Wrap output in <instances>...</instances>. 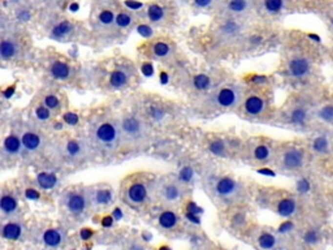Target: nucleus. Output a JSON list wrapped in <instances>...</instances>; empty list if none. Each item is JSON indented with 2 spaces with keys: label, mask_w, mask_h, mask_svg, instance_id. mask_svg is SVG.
Wrapping results in <instances>:
<instances>
[{
  "label": "nucleus",
  "mask_w": 333,
  "mask_h": 250,
  "mask_svg": "<svg viewBox=\"0 0 333 250\" xmlns=\"http://www.w3.org/2000/svg\"><path fill=\"white\" fill-rule=\"evenodd\" d=\"M120 129L117 128V125H115L113 123H103L95 129V133H94V140H95V144L99 146L103 150H113L116 147L119 141H120Z\"/></svg>",
  "instance_id": "1"
},
{
  "label": "nucleus",
  "mask_w": 333,
  "mask_h": 250,
  "mask_svg": "<svg viewBox=\"0 0 333 250\" xmlns=\"http://www.w3.org/2000/svg\"><path fill=\"white\" fill-rule=\"evenodd\" d=\"M146 125L137 116H126L121 120L120 133L128 141H138L146 136Z\"/></svg>",
  "instance_id": "2"
},
{
  "label": "nucleus",
  "mask_w": 333,
  "mask_h": 250,
  "mask_svg": "<svg viewBox=\"0 0 333 250\" xmlns=\"http://www.w3.org/2000/svg\"><path fill=\"white\" fill-rule=\"evenodd\" d=\"M240 184L236 180L229 177V176H223L215 181L213 184V191L216 197L221 199H232L240 193Z\"/></svg>",
  "instance_id": "3"
},
{
  "label": "nucleus",
  "mask_w": 333,
  "mask_h": 250,
  "mask_svg": "<svg viewBox=\"0 0 333 250\" xmlns=\"http://www.w3.org/2000/svg\"><path fill=\"white\" fill-rule=\"evenodd\" d=\"M305 166V152L298 147H291L281 155V167L287 171H299Z\"/></svg>",
  "instance_id": "4"
},
{
  "label": "nucleus",
  "mask_w": 333,
  "mask_h": 250,
  "mask_svg": "<svg viewBox=\"0 0 333 250\" xmlns=\"http://www.w3.org/2000/svg\"><path fill=\"white\" fill-rule=\"evenodd\" d=\"M241 95V90L233 86H227L215 94V103L223 108H233L240 103Z\"/></svg>",
  "instance_id": "5"
},
{
  "label": "nucleus",
  "mask_w": 333,
  "mask_h": 250,
  "mask_svg": "<svg viewBox=\"0 0 333 250\" xmlns=\"http://www.w3.org/2000/svg\"><path fill=\"white\" fill-rule=\"evenodd\" d=\"M89 198L80 191H69L64 198V205L69 212L74 215H82L87 208Z\"/></svg>",
  "instance_id": "6"
},
{
  "label": "nucleus",
  "mask_w": 333,
  "mask_h": 250,
  "mask_svg": "<svg viewBox=\"0 0 333 250\" xmlns=\"http://www.w3.org/2000/svg\"><path fill=\"white\" fill-rule=\"evenodd\" d=\"M311 72L310 59L305 56H294L288 62V73L294 78H303Z\"/></svg>",
  "instance_id": "7"
},
{
  "label": "nucleus",
  "mask_w": 333,
  "mask_h": 250,
  "mask_svg": "<svg viewBox=\"0 0 333 250\" xmlns=\"http://www.w3.org/2000/svg\"><path fill=\"white\" fill-rule=\"evenodd\" d=\"M148 195L147 187L144 183H134L126 190V199L132 205H140L146 201Z\"/></svg>",
  "instance_id": "8"
},
{
  "label": "nucleus",
  "mask_w": 333,
  "mask_h": 250,
  "mask_svg": "<svg viewBox=\"0 0 333 250\" xmlns=\"http://www.w3.org/2000/svg\"><path fill=\"white\" fill-rule=\"evenodd\" d=\"M245 112L250 116H259L266 109V101L259 95H249L244 103Z\"/></svg>",
  "instance_id": "9"
},
{
  "label": "nucleus",
  "mask_w": 333,
  "mask_h": 250,
  "mask_svg": "<svg viewBox=\"0 0 333 250\" xmlns=\"http://www.w3.org/2000/svg\"><path fill=\"white\" fill-rule=\"evenodd\" d=\"M160 197L166 203H177L182 198L181 187L176 183L164 184L160 189Z\"/></svg>",
  "instance_id": "10"
},
{
  "label": "nucleus",
  "mask_w": 333,
  "mask_h": 250,
  "mask_svg": "<svg viewBox=\"0 0 333 250\" xmlns=\"http://www.w3.org/2000/svg\"><path fill=\"white\" fill-rule=\"evenodd\" d=\"M65 230L62 229V228H51L43 233L42 240L44 245L48 246V248H59L62 242L65 241Z\"/></svg>",
  "instance_id": "11"
},
{
  "label": "nucleus",
  "mask_w": 333,
  "mask_h": 250,
  "mask_svg": "<svg viewBox=\"0 0 333 250\" xmlns=\"http://www.w3.org/2000/svg\"><path fill=\"white\" fill-rule=\"evenodd\" d=\"M113 194L109 188H98L93 191L90 201L94 206H108L112 202Z\"/></svg>",
  "instance_id": "12"
},
{
  "label": "nucleus",
  "mask_w": 333,
  "mask_h": 250,
  "mask_svg": "<svg viewBox=\"0 0 333 250\" xmlns=\"http://www.w3.org/2000/svg\"><path fill=\"white\" fill-rule=\"evenodd\" d=\"M276 211L280 216H284V218H291L293 215L297 212V202H295L294 198H284L281 201H279L277 206H276Z\"/></svg>",
  "instance_id": "13"
},
{
  "label": "nucleus",
  "mask_w": 333,
  "mask_h": 250,
  "mask_svg": "<svg viewBox=\"0 0 333 250\" xmlns=\"http://www.w3.org/2000/svg\"><path fill=\"white\" fill-rule=\"evenodd\" d=\"M22 226L17 222H11L4 224L1 227V236L7 240H12V241H16L19 240L21 236H22Z\"/></svg>",
  "instance_id": "14"
},
{
  "label": "nucleus",
  "mask_w": 333,
  "mask_h": 250,
  "mask_svg": "<svg viewBox=\"0 0 333 250\" xmlns=\"http://www.w3.org/2000/svg\"><path fill=\"white\" fill-rule=\"evenodd\" d=\"M288 120L294 126H303L309 120V111L305 107H294L288 115Z\"/></svg>",
  "instance_id": "15"
},
{
  "label": "nucleus",
  "mask_w": 333,
  "mask_h": 250,
  "mask_svg": "<svg viewBox=\"0 0 333 250\" xmlns=\"http://www.w3.org/2000/svg\"><path fill=\"white\" fill-rule=\"evenodd\" d=\"M19 54V44L12 39H3L0 42V59L9 60Z\"/></svg>",
  "instance_id": "16"
},
{
  "label": "nucleus",
  "mask_w": 333,
  "mask_h": 250,
  "mask_svg": "<svg viewBox=\"0 0 333 250\" xmlns=\"http://www.w3.org/2000/svg\"><path fill=\"white\" fill-rule=\"evenodd\" d=\"M129 77H130V73H129L128 70L123 69V68L113 70L112 73H111V77H109V85L113 89H121V87L126 86Z\"/></svg>",
  "instance_id": "17"
},
{
  "label": "nucleus",
  "mask_w": 333,
  "mask_h": 250,
  "mask_svg": "<svg viewBox=\"0 0 333 250\" xmlns=\"http://www.w3.org/2000/svg\"><path fill=\"white\" fill-rule=\"evenodd\" d=\"M22 147H25L27 151H37L42 146V140L41 137L34 132H25L21 138Z\"/></svg>",
  "instance_id": "18"
},
{
  "label": "nucleus",
  "mask_w": 333,
  "mask_h": 250,
  "mask_svg": "<svg viewBox=\"0 0 333 250\" xmlns=\"http://www.w3.org/2000/svg\"><path fill=\"white\" fill-rule=\"evenodd\" d=\"M65 155L70 159H78L85 155V145L82 141L72 140L65 145Z\"/></svg>",
  "instance_id": "19"
},
{
  "label": "nucleus",
  "mask_w": 333,
  "mask_h": 250,
  "mask_svg": "<svg viewBox=\"0 0 333 250\" xmlns=\"http://www.w3.org/2000/svg\"><path fill=\"white\" fill-rule=\"evenodd\" d=\"M3 148L4 151L9 154V155H17L21 152V148H22V142L20 140L19 137L16 134H11L8 136L3 142Z\"/></svg>",
  "instance_id": "20"
},
{
  "label": "nucleus",
  "mask_w": 333,
  "mask_h": 250,
  "mask_svg": "<svg viewBox=\"0 0 333 250\" xmlns=\"http://www.w3.org/2000/svg\"><path fill=\"white\" fill-rule=\"evenodd\" d=\"M37 184L41 189H44V190H50V189H54L58 184V177L54 173H50V172H42L37 176Z\"/></svg>",
  "instance_id": "21"
},
{
  "label": "nucleus",
  "mask_w": 333,
  "mask_h": 250,
  "mask_svg": "<svg viewBox=\"0 0 333 250\" xmlns=\"http://www.w3.org/2000/svg\"><path fill=\"white\" fill-rule=\"evenodd\" d=\"M19 207L17 199L11 194H3L0 197V211L4 214H13Z\"/></svg>",
  "instance_id": "22"
},
{
  "label": "nucleus",
  "mask_w": 333,
  "mask_h": 250,
  "mask_svg": "<svg viewBox=\"0 0 333 250\" xmlns=\"http://www.w3.org/2000/svg\"><path fill=\"white\" fill-rule=\"evenodd\" d=\"M178 223V216L176 215V212L173 211H164L162 212L159 216V224L162 228L164 229H172L174 227L177 226Z\"/></svg>",
  "instance_id": "23"
},
{
  "label": "nucleus",
  "mask_w": 333,
  "mask_h": 250,
  "mask_svg": "<svg viewBox=\"0 0 333 250\" xmlns=\"http://www.w3.org/2000/svg\"><path fill=\"white\" fill-rule=\"evenodd\" d=\"M51 74L58 80H66L70 76V68L64 62H55L51 65Z\"/></svg>",
  "instance_id": "24"
},
{
  "label": "nucleus",
  "mask_w": 333,
  "mask_h": 250,
  "mask_svg": "<svg viewBox=\"0 0 333 250\" xmlns=\"http://www.w3.org/2000/svg\"><path fill=\"white\" fill-rule=\"evenodd\" d=\"M256 242H258V245H259L260 249L272 250L276 246L277 238H276L275 234L270 233V232H262V233L258 236Z\"/></svg>",
  "instance_id": "25"
},
{
  "label": "nucleus",
  "mask_w": 333,
  "mask_h": 250,
  "mask_svg": "<svg viewBox=\"0 0 333 250\" xmlns=\"http://www.w3.org/2000/svg\"><path fill=\"white\" fill-rule=\"evenodd\" d=\"M72 30H73V26H72V23L69 21H62L52 29L51 37L54 39H62L65 38L68 34H70Z\"/></svg>",
  "instance_id": "26"
},
{
  "label": "nucleus",
  "mask_w": 333,
  "mask_h": 250,
  "mask_svg": "<svg viewBox=\"0 0 333 250\" xmlns=\"http://www.w3.org/2000/svg\"><path fill=\"white\" fill-rule=\"evenodd\" d=\"M241 33V25L237 22L236 20H227L223 26H221V34H224L225 37H236Z\"/></svg>",
  "instance_id": "27"
},
{
  "label": "nucleus",
  "mask_w": 333,
  "mask_h": 250,
  "mask_svg": "<svg viewBox=\"0 0 333 250\" xmlns=\"http://www.w3.org/2000/svg\"><path fill=\"white\" fill-rule=\"evenodd\" d=\"M311 147L314 150L316 154H327L328 150H330V142H328V138L326 136H319L316 137L314 141H312V145Z\"/></svg>",
  "instance_id": "28"
},
{
  "label": "nucleus",
  "mask_w": 333,
  "mask_h": 250,
  "mask_svg": "<svg viewBox=\"0 0 333 250\" xmlns=\"http://www.w3.org/2000/svg\"><path fill=\"white\" fill-rule=\"evenodd\" d=\"M271 148L268 147V145L260 144L258 146H255L254 151H252V155H254V159L259 160V162H266L271 158Z\"/></svg>",
  "instance_id": "29"
},
{
  "label": "nucleus",
  "mask_w": 333,
  "mask_h": 250,
  "mask_svg": "<svg viewBox=\"0 0 333 250\" xmlns=\"http://www.w3.org/2000/svg\"><path fill=\"white\" fill-rule=\"evenodd\" d=\"M249 8H250L249 0H230L228 3L229 11L232 12V13H237V15L248 12Z\"/></svg>",
  "instance_id": "30"
},
{
  "label": "nucleus",
  "mask_w": 333,
  "mask_h": 250,
  "mask_svg": "<svg viewBox=\"0 0 333 250\" xmlns=\"http://www.w3.org/2000/svg\"><path fill=\"white\" fill-rule=\"evenodd\" d=\"M284 7H285V0H264V9L271 15L280 13Z\"/></svg>",
  "instance_id": "31"
},
{
  "label": "nucleus",
  "mask_w": 333,
  "mask_h": 250,
  "mask_svg": "<svg viewBox=\"0 0 333 250\" xmlns=\"http://www.w3.org/2000/svg\"><path fill=\"white\" fill-rule=\"evenodd\" d=\"M147 17L152 22H159L164 19V8H162L158 4H152L147 9Z\"/></svg>",
  "instance_id": "32"
},
{
  "label": "nucleus",
  "mask_w": 333,
  "mask_h": 250,
  "mask_svg": "<svg viewBox=\"0 0 333 250\" xmlns=\"http://www.w3.org/2000/svg\"><path fill=\"white\" fill-rule=\"evenodd\" d=\"M193 85L195 89L201 90V91L207 90L209 86H211V78H209L207 74H203V73L197 74L193 80Z\"/></svg>",
  "instance_id": "33"
},
{
  "label": "nucleus",
  "mask_w": 333,
  "mask_h": 250,
  "mask_svg": "<svg viewBox=\"0 0 333 250\" xmlns=\"http://www.w3.org/2000/svg\"><path fill=\"white\" fill-rule=\"evenodd\" d=\"M209 151L212 152L213 155L224 156L225 151H227V146H225V144L223 142V141L216 140V141H213L212 144L209 145Z\"/></svg>",
  "instance_id": "34"
},
{
  "label": "nucleus",
  "mask_w": 333,
  "mask_h": 250,
  "mask_svg": "<svg viewBox=\"0 0 333 250\" xmlns=\"http://www.w3.org/2000/svg\"><path fill=\"white\" fill-rule=\"evenodd\" d=\"M318 116L323 121H327V123L333 121V104H327L324 107H322V108L319 109Z\"/></svg>",
  "instance_id": "35"
},
{
  "label": "nucleus",
  "mask_w": 333,
  "mask_h": 250,
  "mask_svg": "<svg viewBox=\"0 0 333 250\" xmlns=\"http://www.w3.org/2000/svg\"><path fill=\"white\" fill-rule=\"evenodd\" d=\"M170 47L166 42H156L154 46V54L158 58H166V55H169Z\"/></svg>",
  "instance_id": "36"
},
{
  "label": "nucleus",
  "mask_w": 333,
  "mask_h": 250,
  "mask_svg": "<svg viewBox=\"0 0 333 250\" xmlns=\"http://www.w3.org/2000/svg\"><path fill=\"white\" fill-rule=\"evenodd\" d=\"M194 177V171L193 168L189 167V166H186V167L181 168V171H180V173H178V180L181 181V183H190L191 180H193Z\"/></svg>",
  "instance_id": "37"
},
{
  "label": "nucleus",
  "mask_w": 333,
  "mask_h": 250,
  "mask_svg": "<svg viewBox=\"0 0 333 250\" xmlns=\"http://www.w3.org/2000/svg\"><path fill=\"white\" fill-rule=\"evenodd\" d=\"M98 20H99V22L103 23V25H111L112 22H115V16H113L112 11L104 9V11H102L101 13H99Z\"/></svg>",
  "instance_id": "38"
},
{
  "label": "nucleus",
  "mask_w": 333,
  "mask_h": 250,
  "mask_svg": "<svg viewBox=\"0 0 333 250\" xmlns=\"http://www.w3.org/2000/svg\"><path fill=\"white\" fill-rule=\"evenodd\" d=\"M132 17L128 15V13H120V15L116 16L115 19V22L119 27H128L130 23H132Z\"/></svg>",
  "instance_id": "39"
},
{
  "label": "nucleus",
  "mask_w": 333,
  "mask_h": 250,
  "mask_svg": "<svg viewBox=\"0 0 333 250\" xmlns=\"http://www.w3.org/2000/svg\"><path fill=\"white\" fill-rule=\"evenodd\" d=\"M43 104L46 105L47 108L55 109V108H59V107H60V101H59L58 98L55 97V95H47V97L44 98V102H43Z\"/></svg>",
  "instance_id": "40"
},
{
  "label": "nucleus",
  "mask_w": 333,
  "mask_h": 250,
  "mask_svg": "<svg viewBox=\"0 0 333 250\" xmlns=\"http://www.w3.org/2000/svg\"><path fill=\"white\" fill-rule=\"evenodd\" d=\"M35 115L39 120H48L51 117L50 108H47L46 105H39L38 108L35 109Z\"/></svg>",
  "instance_id": "41"
},
{
  "label": "nucleus",
  "mask_w": 333,
  "mask_h": 250,
  "mask_svg": "<svg viewBox=\"0 0 333 250\" xmlns=\"http://www.w3.org/2000/svg\"><path fill=\"white\" fill-rule=\"evenodd\" d=\"M318 240L319 232L316 229H310L305 233V241H306L307 244H315V242H318Z\"/></svg>",
  "instance_id": "42"
},
{
  "label": "nucleus",
  "mask_w": 333,
  "mask_h": 250,
  "mask_svg": "<svg viewBox=\"0 0 333 250\" xmlns=\"http://www.w3.org/2000/svg\"><path fill=\"white\" fill-rule=\"evenodd\" d=\"M297 190L299 193H306V191L310 190V183L306 179L299 180L298 183H297Z\"/></svg>",
  "instance_id": "43"
},
{
  "label": "nucleus",
  "mask_w": 333,
  "mask_h": 250,
  "mask_svg": "<svg viewBox=\"0 0 333 250\" xmlns=\"http://www.w3.org/2000/svg\"><path fill=\"white\" fill-rule=\"evenodd\" d=\"M137 31H138L142 37H145V38H148V37H151L152 35V29L150 26H147V25H140V26L137 27Z\"/></svg>",
  "instance_id": "44"
},
{
  "label": "nucleus",
  "mask_w": 333,
  "mask_h": 250,
  "mask_svg": "<svg viewBox=\"0 0 333 250\" xmlns=\"http://www.w3.org/2000/svg\"><path fill=\"white\" fill-rule=\"evenodd\" d=\"M64 121L69 125H76L78 123V116L73 112H68L64 115Z\"/></svg>",
  "instance_id": "45"
},
{
  "label": "nucleus",
  "mask_w": 333,
  "mask_h": 250,
  "mask_svg": "<svg viewBox=\"0 0 333 250\" xmlns=\"http://www.w3.org/2000/svg\"><path fill=\"white\" fill-rule=\"evenodd\" d=\"M125 5L130 8L132 11H137V9H141L144 7V4L140 3V1H136V0H125Z\"/></svg>",
  "instance_id": "46"
},
{
  "label": "nucleus",
  "mask_w": 333,
  "mask_h": 250,
  "mask_svg": "<svg viewBox=\"0 0 333 250\" xmlns=\"http://www.w3.org/2000/svg\"><path fill=\"white\" fill-rule=\"evenodd\" d=\"M142 73L146 76V77H150L154 74V66H152L151 62H145L142 65Z\"/></svg>",
  "instance_id": "47"
},
{
  "label": "nucleus",
  "mask_w": 333,
  "mask_h": 250,
  "mask_svg": "<svg viewBox=\"0 0 333 250\" xmlns=\"http://www.w3.org/2000/svg\"><path fill=\"white\" fill-rule=\"evenodd\" d=\"M25 197H26L27 199L35 201V199L39 198V193L35 190V189H33V188H29V189H26V190H25Z\"/></svg>",
  "instance_id": "48"
},
{
  "label": "nucleus",
  "mask_w": 333,
  "mask_h": 250,
  "mask_svg": "<svg viewBox=\"0 0 333 250\" xmlns=\"http://www.w3.org/2000/svg\"><path fill=\"white\" fill-rule=\"evenodd\" d=\"M293 228V223L291 222H284L281 226L279 227V232L280 233H287L289 230H291Z\"/></svg>",
  "instance_id": "49"
},
{
  "label": "nucleus",
  "mask_w": 333,
  "mask_h": 250,
  "mask_svg": "<svg viewBox=\"0 0 333 250\" xmlns=\"http://www.w3.org/2000/svg\"><path fill=\"white\" fill-rule=\"evenodd\" d=\"M213 0H194V5L198 8H207L212 4Z\"/></svg>",
  "instance_id": "50"
},
{
  "label": "nucleus",
  "mask_w": 333,
  "mask_h": 250,
  "mask_svg": "<svg viewBox=\"0 0 333 250\" xmlns=\"http://www.w3.org/2000/svg\"><path fill=\"white\" fill-rule=\"evenodd\" d=\"M80 236H81V238L83 241H87V240H90L91 236H93V230L90 229V228H83V229L81 230Z\"/></svg>",
  "instance_id": "51"
},
{
  "label": "nucleus",
  "mask_w": 333,
  "mask_h": 250,
  "mask_svg": "<svg viewBox=\"0 0 333 250\" xmlns=\"http://www.w3.org/2000/svg\"><path fill=\"white\" fill-rule=\"evenodd\" d=\"M233 223L234 224H237V226H242L245 223V216L242 214H237L234 218H233Z\"/></svg>",
  "instance_id": "52"
},
{
  "label": "nucleus",
  "mask_w": 333,
  "mask_h": 250,
  "mask_svg": "<svg viewBox=\"0 0 333 250\" xmlns=\"http://www.w3.org/2000/svg\"><path fill=\"white\" fill-rule=\"evenodd\" d=\"M113 216H105V218H103V220H102V226L103 227H111L113 224Z\"/></svg>",
  "instance_id": "53"
},
{
  "label": "nucleus",
  "mask_w": 333,
  "mask_h": 250,
  "mask_svg": "<svg viewBox=\"0 0 333 250\" xmlns=\"http://www.w3.org/2000/svg\"><path fill=\"white\" fill-rule=\"evenodd\" d=\"M112 216L115 220H121V219H123V211L120 210V207H116V208L113 210Z\"/></svg>",
  "instance_id": "54"
},
{
  "label": "nucleus",
  "mask_w": 333,
  "mask_h": 250,
  "mask_svg": "<svg viewBox=\"0 0 333 250\" xmlns=\"http://www.w3.org/2000/svg\"><path fill=\"white\" fill-rule=\"evenodd\" d=\"M30 19V13L26 11L21 12V13H19V20L20 21H22V22H25V21H27V20Z\"/></svg>",
  "instance_id": "55"
},
{
  "label": "nucleus",
  "mask_w": 333,
  "mask_h": 250,
  "mask_svg": "<svg viewBox=\"0 0 333 250\" xmlns=\"http://www.w3.org/2000/svg\"><path fill=\"white\" fill-rule=\"evenodd\" d=\"M160 82H162L163 85L168 83V74H166V72H162V73H160Z\"/></svg>",
  "instance_id": "56"
},
{
  "label": "nucleus",
  "mask_w": 333,
  "mask_h": 250,
  "mask_svg": "<svg viewBox=\"0 0 333 250\" xmlns=\"http://www.w3.org/2000/svg\"><path fill=\"white\" fill-rule=\"evenodd\" d=\"M186 216L189 218V220H191V222H194V223H199V219L195 216V214H191V212H187L186 214Z\"/></svg>",
  "instance_id": "57"
},
{
  "label": "nucleus",
  "mask_w": 333,
  "mask_h": 250,
  "mask_svg": "<svg viewBox=\"0 0 333 250\" xmlns=\"http://www.w3.org/2000/svg\"><path fill=\"white\" fill-rule=\"evenodd\" d=\"M78 9H80V5H78V3H72V4H70V7H69V11L70 12H77Z\"/></svg>",
  "instance_id": "58"
},
{
  "label": "nucleus",
  "mask_w": 333,
  "mask_h": 250,
  "mask_svg": "<svg viewBox=\"0 0 333 250\" xmlns=\"http://www.w3.org/2000/svg\"><path fill=\"white\" fill-rule=\"evenodd\" d=\"M266 80V77H260V76H255V77H252V81H254V83H260L262 81H264Z\"/></svg>",
  "instance_id": "59"
},
{
  "label": "nucleus",
  "mask_w": 333,
  "mask_h": 250,
  "mask_svg": "<svg viewBox=\"0 0 333 250\" xmlns=\"http://www.w3.org/2000/svg\"><path fill=\"white\" fill-rule=\"evenodd\" d=\"M142 237H144L145 241H150V240L152 238V236L150 233H147V232H145V233L142 234Z\"/></svg>",
  "instance_id": "60"
},
{
  "label": "nucleus",
  "mask_w": 333,
  "mask_h": 250,
  "mask_svg": "<svg viewBox=\"0 0 333 250\" xmlns=\"http://www.w3.org/2000/svg\"><path fill=\"white\" fill-rule=\"evenodd\" d=\"M129 250H145V249L140 245H133V246H130V249Z\"/></svg>",
  "instance_id": "61"
},
{
  "label": "nucleus",
  "mask_w": 333,
  "mask_h": 250,
  "mask_svg": "<svg viewBox=\"0 0 333 250\" xmlns=\"http://www.w3.org/2000/svg\"><path fill=\"white\" fill-rule=\"evenodd\" d=\"M12 93H13V89L11 87V89H8L7 91H4V95H5V97H11Z\"/></svg>",
  "instance_id": "62"
},
{
  "label": "nucleus",
  "mask_w": 333,
  "mask_h": 250,
  "mask_svg": "<svg viewBox=\"0 0 333 250\" xmlns=\"http://www.w3.org/2000/svg\"><path fill=\"white\" fill-rule=\"evenodd\" d=\"M159 250H170V249H169V248H168V246H162V248H160Z\"/></svg>",
  "instance_id": "63"
},
{
  "label": "nucleus",
  "mask_w": 333,
  "mask_h": 250,
  "mask_svg": "<svg viewBox=\"0 0 333 250\" xmlns=\"http://www.w3.org/2000/svg\"><path fill=\"white\" fill-rule=\"evenodd\" d=\"M331 25H332V29H333V19H332V21H331Z\"/></svg>",
  "instance_id": "64"
}]
</instances>
